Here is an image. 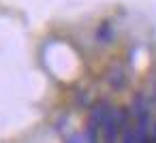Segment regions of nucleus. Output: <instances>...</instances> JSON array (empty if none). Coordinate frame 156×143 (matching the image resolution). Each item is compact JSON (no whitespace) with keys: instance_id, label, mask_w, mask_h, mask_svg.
Segmentation results:
<instances>
[{"instance_id":"nucleus-1","label":"nucleus","mask_w":156,"mask_h":143,"mask_svg":"<svg viewBox=\"0 0 156 143\" xmlns=\"http://www.w3.org/2000/svg\"><path fill=\"white\" fill-rule=\"evenodd\" d=\"M109 32H111V30H109V26H107V24H103V28L98 30V39H105V43H109Z\"/></svg>"}]
</instances>
